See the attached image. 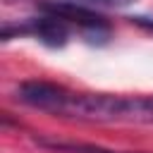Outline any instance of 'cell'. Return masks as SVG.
Returning a JSON list of instances; mask_svg holds the SVG:
<instances>
[{"mask_svg": "<svg viewBox=\"0 0 153 153\" xmlns=\"http://www.w3.org/2000/svg\"><path fill=\"white\" fill-rule=\"evenodd\" d=\"M17 100L33 110L84 122L153 124V96L76 93L50 81H24L17 86Z\"/></svg>", "mask_w": 153, "mask_h": 153, "instance_id": "6da1fadb", "label": "cell"}, {"mask_svg": "<svg viewBox=\"0 0 153 153\" xmlns=\"http://www.w3.org/2000/svg\"><path fill=\"white\" fill-rule=\"evenodd\" d=\"M45 10H48L45 14L31 17V19H26V22L17 24V26L5 24V26H2V38L10 41V38L17 33V36H33V38H38L41 43L53 45V48L65 45L74 26H72L65 17H60L57 12H53L50 7H45Z\"/></svg>", "mask_w": 153, "mask_h": 153, "instance_id": "7a4b0ae2", "label": "cell"}, {"mask_svg": "<svg viewBox=\"0 0 153 153\" xmlns=\"http://www.w3.org/2000/svg\"><path fill=\"white\" fill-rule=\"evenodd\" d=\"M36 143L57 153H143V151H115V148H103V146L79 143V141H62V139H36Z\"/></svg>", "mask_w": 153, "mask_h": 153, "instance_id": "3957f363", "label": "cell"}, {"mask_svg": "<svg viewBox=\"0 0 153 153\" xmlns=\"http://www.w3.org/2000/svg\"><path fill=\"white\" fill-rule=\"evenodd\" d=\"M60 2L72 5V7H79V10L96 12V10H120V7L134 5L136 0H60Z\"/></svg>", "mask_w": 153, "mask_h": 153, "instance_id": "277c9868", "label": "cell"}]
</instances>
